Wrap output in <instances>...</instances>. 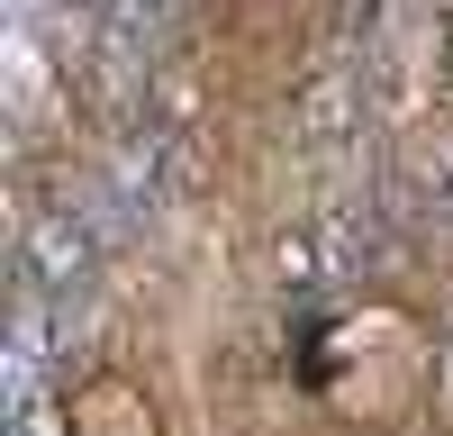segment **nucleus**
Returning <instances> with one entry per match:
<instances>
[{"label":"nucleus","instance_id":"1","mask_svg":"<svg viewBox=\"0 0 453 436\" xmlns=\"http://www.w3.org/2000/svg\"><path fill=\"white\" fill-rule=\"evenodd\" d=\"M19 273L46 291L55 309H82L91 273H100V228L91 218H36V228L19 237Z\"/></svg>","mask_w":453,"mask_h":436}]
</instances>
